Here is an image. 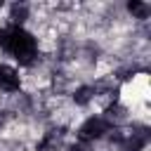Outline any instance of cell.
Returning a JSON list of instances; mask_svg holds the SVG:
<instances>
[{"mask_svg": "<svg viewBox=\"0 0 151 151\" xmlns=\"http://www.w3.org/2000/svg\"><path fill=\"white\" fill-rule=\"evenodd\" d=\"M59 146H61V132H57V130L47 132V134L38 142V151H57Z\"/></svg>", "mask_w": 151, "mask_h": 151, "instance_id": "5b68a950", "label": "cell"}, {"mask_svg": "<svg viewBox=\"0 0 151 151\" xmlns=\"http://www.w3.org/2000/svg\"><path fill=\"white\" fill-rule=\"evenodd\" d=\"M24 19H26V5H14L12 7V21H14V26H19Z\"/></svg>", "mask_w": 151, "mask_h": 151, "instance_id": "ba28073f", "label": "cell"}, {"mask_svg": "<svg viewBox=\"0 0 151 151\" xmlns=\"http://www.w3.org/2000/svg\"><path fill=\"white\" fill-rule=\"evenodd\" d=\"M92 97H94V87H78V90L73 92V99H76V104H80V106L90 104Z\"/></svg>", "mask_w": 151, "mask_h": 151, "instance_id": "8992f818", "label": "cell"}, {"mask_svg": "<svg viewBox=\"0 0 151 151\" xmlns=\"http://www.w3.org/2000/svg\"><path fill=\"white\" fill-rule=\"evenodd\" d=\"M116 139L120 142L123 151H142L144 144H146L144 132H123V134H116Z\"/></svg>", "mask_w": 151, "mask_h": 151, "instance_id": "3957f363", "label": "cell"}, {"mask_svg": "<svg viewBox=\"0 0 151 151\" xmlns=\"http://www.w3.org/2000/svg\"><path fill=\"white\" fill-rule=\"evenodd\" d=\"M0 47L19 59V64H31L35 57V40L21 26H7L0 31Z\"/></svg>", "mask_w": 151, "mask_h": 151, "instance_id": "6da1fadb", "label": "cell"}, {"mask_svg": "<svg viewBox=\"0 0 151 151\" xmlns=\"http://www.w3.org/2000/svg\"><path fill=\"white\" fill-rule=\"evenodd\" d=\"M109 130H111V123H109L106 118L92 116V118H87V120L80 125V130H78V137H80L83 142H94V139L104 137Z\"/></svg>", "mask_w": 151, "mask_h": 151, "instance_id": "7a4b0ae2", "label": "cell"}, {"mask_svg": "<svg viewBox=\"0 0 151 151\" xmlns=\"http://www.w3.org/2000/svg\"><path fill=\"white\" fill-rule=\"evenodd\" d=\"M66 151H87V146H83V144H73V146H68Z\"/></svg>", "mask_w": 151, "mask_h": 151, "instance_id": "9c48e42d", "label": "cell"}, {"mask_svg": "<svg viewBox=\"0 0 151 151\" xmlns=\"http://www.w3.org/2000/svg\"><path fill=\"white\" fill-rule=\"evenodd\" d=\"M127 9L134 14V17H139V19H144L146 14H149V7L144 5V2H137V0H132V2H127Z\"/></svg>", "mask_w": 151, "mask_h": 151, "instance_id": "52a82bcc", "label": "cell"}, {"mask_svg": "<svg viewBox=\"0 0 151 151\" xmlns=\"http://www.w3.org/2000/svg\"><path fill=\"white\" fill-rule=\"evenodd\" d=\"M0 87L5 92H17L19 90V73L9 66H0Z\"/></svg>", "mask_w": 151, "mask_h": 151, "instance_id": "277c9868", "label": "cell"}]
</instances>
